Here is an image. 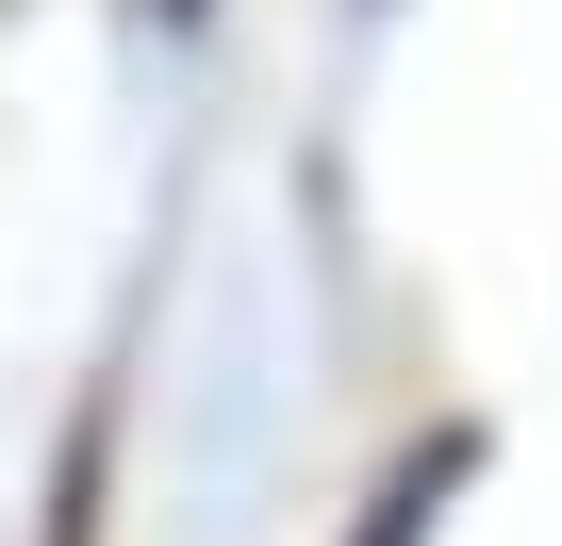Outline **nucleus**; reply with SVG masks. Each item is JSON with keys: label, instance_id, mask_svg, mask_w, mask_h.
I'll list each match as a JSON object with an SVG mask.
<instances>
[{"label": "nucleus", "instance_id": "1", "mask_svg": "<svg viewBox=\"0 0 562 546\" xmlns=\"http://www.w3.org/2000/svg\"><path fill=\"white\" fill-rule=\"evenodd\" d=\"M447 480H463V431L397 464V497H381V530H364V546H430V513H447Z\"/></svg>", "mask_w": 562, "mask_h": 546}]
</instances>
